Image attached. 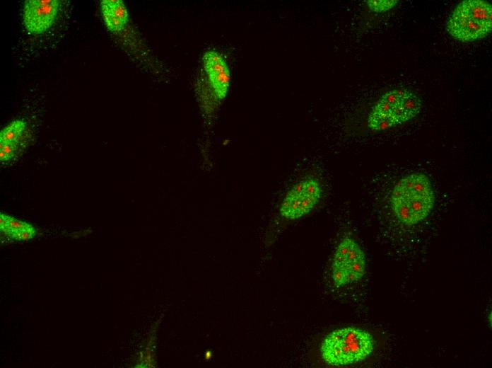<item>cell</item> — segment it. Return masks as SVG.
I'll return each instance as SVG.
<instances>
[{
    "label": "cell",
    "instance_id": "1",
    "mask_svg": "<svg viewBox=\"0 0 492 368\" xmlns=\"http://www.w3.org/2000/svg\"><path fill=\"white\" fill-rule=\"evenodd\" d=\"M390 202L397 220L404 226H416L431 214L435 193L428 175L414 172L402 176L394 185Z\"/></svg>",
    "mask_w": 492,
    "mask_h": 368
},
{
    "label": "cell",
    "instance_id": "2",
    "mask_svg": "<svg viewBox=\"0 0 492 368\" xmlns=\"http://www.w3.org/2000/svg\"><path fill=\"white\" fill-rule=\"evenodd\" d=\"M375 345V339L368 330L346 326L333 330L324 337L320 343V354L326 364L344 367L368 359Z\"/></svg>",
    "mask_w": 492,
    "mask_h": 368
},
{
    "label": "cell",
    "instance_id": "3",
    "mask_svg": "<svg viewBox=\"0 0 492 368\" xmlns=\"http://www.w3.org/2000/svg\"><path fill=\"white\" fill-rule=\"evenodd\" d=\"M421 108V100L414 91L408 88L388 91L372 108L368 126L375 132L390 129L414 118Z\"/></svg>",
    "mask_w": 492,
    "mask_h": 368
},
{
    "label": "cell",
    "instance_id": "4",
    "mask_svg": "<svg viewBox=\"0 0 492 368\" xmlns=\"http://www.w3.org/2000/svg\"><path fill=\"white\" fill-rule=\"evenodd\" d=\"M492 28V7L482 0L460 2L450 14L446 29L455 39L474 42L486 37Z\"/></svg>",
    "mask_w": 492,
    "mask_h": 368
},
{
    "label": "cell",
    "instance_id": "5",
    "mask_svg": "<svg viewBox=\"0 0 492 368\" xmlns=\"http://www.w3.org/2000/svg\"><path fill=\"white\" fill-rule=\"evenodd\" d=\"M367 270L365 252L357 241L343 237L337 243L330 265V279L337 288L345 287L361 281Z\"/></svg>",
    "mask_w": 492,
    "mask_h": 368
},
{
    "label": "cell",
    "instance_id": "6",
    "mask_svg": "<svg viewBox=\"0 0 492 368\" xmlns=\"http://www.w3.org/2000/svg\"><path fill=\"white\" fill-rule=\"evenodd\" d=\"M324 188L320 180L306 176L295 182L286 192L279 206L281 218L295 221L309 214L323 197Z\"/></svg>",
    "mask_w": 492,
    "mask_h": 368
},
{
    "label": "cell",
    "instance_id": "7",
    "mask_svg": "<svg viewBox=\"0 0 492 368\" xmlns=\"http://www.w3.org/2000/svg\"><path fill=\"white\" fill-rule=\"evenodd\" d=\"M60 6L58 0H27L23 11L25 29L32 34H41L52 27Z\"/></svg>",
    "mask_w": 492,
    "mask_h": 368
},
{
    "label": "cell",
    "instance_id": "8",
    "mask_svg": "<svg viewBox=\"0 0 492 368\" xmlns=\"http://www.w3.org/2000/svg\"><path fill=\"white\" fill-rule=\"evenodd\" d=\"M203 63L215 96L218 99H223L228 93L230 80L226 62L217 52L209 50L205 52Z\"/></svg>",
    "mask_w": 492,
    "mask_h": 368
},
{
    "label": "cell",
    "instance_id": "9",
    "mask_svg": "<svg viewBox=\"0 0 492 368\" xmlns=\"http://www.w3.org/2000/svg\"><path fill=\"white\" fill-rule=\"evenodd\" d=\"M102 16L107 28L112 32L121 31L127 25L129 14L121 0H102L100 2Z\"/></svg>",
    "mask_w": 492,
    "mask_h": 368
},
{
    "label": "cell",
    "instance_id": "10",
    "mask_svg": "<svg viewBox=\"0 0 492 368\" xmlns=\"http://www.w3.org/2000/svg\"><path fill=\"white\" fill-rule=\"evenodd\" d=\"M1 234L16 241H28L36 235L35 228L29 223L0 213Z\"/></svg>",
    "mask_w": 492,
    "mask_h": 368
},
{
    "label": "cell",
    "instance_id": "11",
    "mask_svg": "<svg viewBox=\"0 0 492 368\" xmlns=\"http://www.w3.org/2000/svg\"><path fill=\"white\" fill-rule=\"evenodd\" d=\"M26 123L20 120L11 122L0 132V142H13L19 144L25 130Z\"/></svg>",
    "mask_w": 492,
    "mask_h": 368
},
{
    "label": "cell",
    "instance_id": "12",
    "mask_svg": "<svg viewBox=\"0 0 492 368\" xmlns=\"http://www.w3.org/2000/svg\"><path fill=\"white\" fill-rule=\"evenodd\" d=\"M18 144L0 142V159L1 162L11 161L17 154Z\"/></svg>",
    "mask_w": 492,
    "mask_h": 368
},
{
    "label": "cell",
    "instance_id": "13",
    "mask_svg": "<svg viewBox=\"0 0 492 368\" xmlns=\"http://www.w3.org/2000/svg\"><path fill=\"white\" fill-rule=\"evenodd\" d=\"M368 6L370 10L375 12L381 13L390 10L394 7L399 2L397 0H385V1H366Z\"/></svg>",
    "mask_w": 492,
    "mask_h": 368
}]
</instances>
